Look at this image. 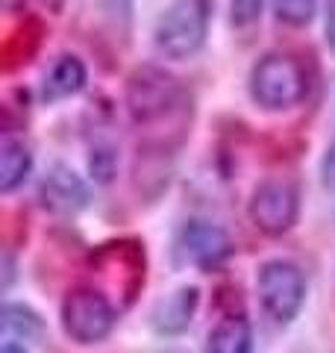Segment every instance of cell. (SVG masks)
I'll use <instances>...</instances> for the list:
<instances>
[{"label":"cell","instance_id":"obj_1","mask_svg":"<svg viewBox=\"0 0 335 353\" xmlns=\"http://www.w3.org/2000/svg\"><path fill=\"white\" fill-rule=\"evenodd\" d=\"M212 18V0H174L156 21V50L168 59H188L203 48Z\"/></svg>","mask_w":335,"mask_h":353},{"label":"cell","instance_id":"obj_2","mask_svg":"<svg viewBox=\"0 0 335 353\" xmlns=\"http://www.w3.org/2000/svg\"><path fill=\"white\" fill-rule=\"evenodd\" d=\"M306 74L285 53H267L250 71V97L262 109H288L303 101Z\"/></svg>","mask_w":335,"mask_h":353},{"label":"cell","instance_id":"obj_3","mask_svg":"<svg viewBox=\"0 0 335 353\" xmlns=\"http://www.w3.org/2000/svg\"><path fill=\"white\" fill-rule=\"evenodd\" d=\"M256 289H259L262 309L276 324H288L306 301L303 271L294 262H285V259L265 262L259 268V277H256Z\"/></svg>","mask_w":335,"mask_h":353},{"label":"cell","instance_id":"obj_4","mask_svg":"<svg viewBox=\"0 0 335 353\" xmlns=\"http://www.w3.org/2000/svg\"><path fill=\"white\" fill-rule=\"evenodd\" d=\"M62 327L80 345L103 341L115 327V306L97 289H74L62 303Z\"/></svg>","mask_w":335,"mask_h":353},{"label":"cell","instance_id":"obj_5","mask_svg":"<svg viewBox=\"0 0 335 353\" xmlns=\"http://www.w3.org/2000/svg\"><path fill=\"white\" fill-rule=\"evenodd\" d=\"M180 101V83L162 68L144 65L136 68L127 80V109L139 124H150L156 118H165Z\"/></svg>","mask_w":335,"mask_h":353},{"label":"cell","instance_id":"obj_6","mask_svg":"<svg viewBox=\"0 0 335 353\" xmlns=\"http://www.w3.org/2000/svg\"><path fill=\"white\" fill-rule=\"evenodd\" d=\"M300 194L288 180H265L250 197V221L265 236H283L297 224Z\"/></svg>","mask_w":335,"mask_h":353},{"label":"cell","instance_id":"obj_7","mask_svg":"<svg viewBox=\"0 0 335 353\" xmlns=\"http://www.w3.org/2000/svg\"><path fill=\"white\" fill-rule=\"evenodd\" d=\"M183 245L192 262H197L200 268H215L232 253L230 236L209 221H188L183 230Z\"/></svg>","mask_w":335,"mask_h":353},{"label":"cell","instance_id":"obj_8","mask_svg":"<svg viewBox=\"0 0 335 353\" xmlns=\"http://www.w3.org/2000/svg\"><path fill=\"white\" fill-rule=\"evenodd\" d=\"M85 201H88L85 183L71 168L56 165V168L44 176V183H41V203L48 209H53V212L74 215V212H80V209L85 206Z\"/></svg>","mask_w":335,"mask_h":353},{"label":"cell","instance_id":"obj_9","mask_svg":"<svg viewBox=\"0 0 335 353\" xmlns=\"http://www.w3.org/2000/svg\"><path fill=\"white\" fill-rule=\"evenodd\" d=\"M197 303H200V292L194 285H183V289H176L174 294H168L165 301H159L153 309L156 333L176 336V333H183V330H188V324H192V318L197 312Z\"/></svg>","mask_w":335,"mask_h":353},{"label":"cell","instance_id":"obj_10","mask_svg":"<svg viewBox=\"0 0 335 353\" xmlns=\"http://www.w3.org/2000/svg\"><path fill=\"white\" fill-rule=\"evenodd\" d=\"M250 347H253V333L247 318L230 315L218 321L215 330L209 333L206 353H250Z\"/></svg>","mask_w":335,"mask_h":353},{"label":"cell","instance_id":"obj_11","mask_svg":"<svg viewBox=\"0 0 335 353\" xmlns=\"http://www.w3.org/2000/svg\"><path fill=\"white\" fill-rule=\"evenodd\" d=\"M32 168V153L24 141L3 139L0 145V192H15Z\"/></svg>","mask_w":335,"mask_h":353},{"label":"cell","instance_id":"obj_12","mask_svg":"<svg viewBox=\"0 0 335 353\" xmlns=\"http://www.w3.org/2000/svg\"><path fill=\"white\" fill-rule=\"evenodd\" d=\"M85 85V65L77 57H62L44 77V97L48 101H62V97L77 94Z\"/></svg>","mask_w":335,"mask_h":353},{"label":"cell","instance_id":"obj_13","mask_svg":"<svg viewBox=\"0 0 335 353\" xmlns=\"http://www.w3.org/2000/svg\"><path fill=\"white\" fill-rule=\"evenodd\" d=\"M315 6H318V0H274L276 15L285 24H294V27L309 24L312 15H315Z\"/></svg>","mask_w":335,"mask_h":353},{"label":"cell","instance_id":"obj_14","mask_svg":"<svg viewBox=\"0 0 335 353\" xmlns=\"http://www.w3.org/2000/svg\"><path fill=\"white\" fill-rule=\"evenodd\" d=\"M3 324H6L9 333L24 336V339L39 333V318L32 315L30 309H24V306H12V303H9V306H6V318H3Z\"/></svg>","mask_w":335,"mask_h":353},{"label":"cell","instance_id":"obj_15","mask_svg":"<svg viewBox=\"0 0 335 353\" xmlns=\"http://www.w3.org/2000/svg\"><path fill=\"white\" fill-rule=\"evenodd\" d=\"M230 12L236 27H250L262 18V0H230Z\"/></svg>","mask_w":335,"mask_h":353},{"label":"cell","instance_id":"obj_16","mask_svg":"<svg viewBox=\"0 0 335 353\" xmlns=\"http://www.w3.org/2000/svg\"><path fill=\"white\" fill-rule=\"evenodd\" d=\"M100 3H103V12L115 21V24H121L127 30L130 12H132V0H100Z\"/></svg>","mask_w":335,"mask_h":353},{"label":"cell","instance_id":"obj_17","mask_svg":"<svg viewBox=\"0 0 335 353\" xmlns=\"http://www.w3.org/2000/svg\"><path fill=\"white\" fill-rule=\"evenodd\" d=\"M112 171H115V157L109 150H97L92 157V174L97 176L100 183H109L112 180Z\"/></svg>","mask_w":335,"mask_h":353},{"label":"cell","instance_id":"obj_18","mask_svg":"<svg viewBox=\"0 0 335 353\" xmlns=\"http://www.w3.org/2000/svg\"><path fill=\"white\" fill-rule=\"evenodd\" d=\"M321 183L327 185V189H335V136L332 141L323 150V159H321Z\"/></svg>","mask_w":335,"mask_h":353},{"label":"cell","instance_id":"obj_19","mask_svg":"<svg viewBox=\"0 0 335 353\" xmlns=\"http://www.w3.org/2000/svg\"><path fill=\"white\" fill-rule=\"evenodd\" d=\"M323 30H327V44L335 53V0H327V18H323Z\"/></svg>","mask_w":335,"mask_h":353},{"label":"cell","instance_id":"obj_20","mask_svg":"<svg viewBox=\"0 0 335 353\" xmlns=\"http://www.w3.org/2000/svg\"><path fill=\"white\" fill-rule=\"evenodd\" d=\"M0 353H27V350H24V347H18L15 341H6V345H3V350H0Z\"/></svg>","mask_w":335,"mask_h":353}]
</instances>
